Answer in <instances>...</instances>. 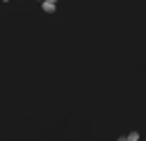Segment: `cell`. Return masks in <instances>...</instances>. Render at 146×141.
Returning a JSON list of instances; mask_svg holds the SVG:
<instances>
[{
    "instance_id": "7a4b0ae2",
    "label": "cell",
    "mask_w": 146,
    "mask_h": 141,
    "mask_svg": "<svg viewBox=\"0 0 146 141\" xmlns=\"http://www.w3.org/2000/svg\"><path fill=\"white\" fill-rule=\"evenodd\" d=\"M128 141H139V132H130L128 134Z\"/></svg>"
},
{
    "instance_id": "6da1fadb",
    "label": "cell",
    "mask_w": 146,
    "mask_h": 141,
    "mask_svg": "<svg viewBox=\"0 0 146 141\" xmlns=\"http://www.w3.org/2000/svg\"><path fill=\"white\" fill-rule=\"evenodd\" d=\"M41 9H43V14H55V11H57V2L43 0V2H41Z\"/></svg>"
},
{
    "instance_id": "5b68a950",
    "label": "cell",
    "mask_w": 146,
    "mask_h": 141,
    "mask_svg": "<svg viewBox=\"0 0 146 141\" xmlns=\"http://www.w3.org/2000/svg\"><path fill=\"white\" fill-rule=\"evenodd\" d=\"M52 2H57V0H52Z\"/></svg>"
},
{
    "instance_id": "8992f818",
    "label": "cell",
    "mask_w": 146,
    "mask_h": 141,
    "mask_svg": "<svg viewBox=\"0 0 146 141\" xmlns=\"http://www.w3.org/2000/svg\"><path fill=\"white\" fill-rule=\"evenodd\" d=\"M39 2H43V0H39Z\"/></svg>"
},
{
    "instance_id": "277c9868",
    "label": "cell",
    "mask_w": 146,
    "mask_h": 141,
    "mask_svg": "<svg viewBox=\"0 0 146 141\" xmlns=\"http://www.w3.org/2000/svg\"><path fill=\"white\" fill-rule=\"evenodd\" d=\"M0 2H9V0H0Z\"/></svg>"
},
{
    "instance_id": "3957f363",
    "label": "cell",
    "mask_w": 146,
    "mask_h": 141,
    "mask_svg": "<svg viewBox=\"0 0 146 141\" xmlns=\"http://www.w3.org/2000/svg\"><path fill=\"white\" fill-rule=\"evenodd\" d=\"M119 141H128V136H119Z\"/></svg>"
}]
</instances>
